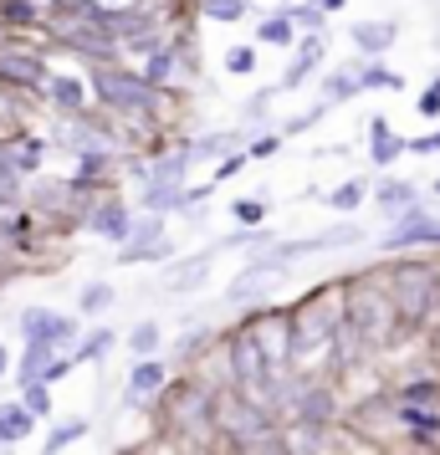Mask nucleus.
I'll list each match as a JSON object with an SVG mask.
<instances>
[{"label": "nucleus", "mask_w": 440, "mask_h": 455, "mask_svg": "<svg viewBox=\"0 0 440 455\" xmlns=\"http://www.w3.org/2000/svg\"><path fill=\"white\" fill-rule=\"evenodd\" d=\"M241 328L256 338V348H261V358H267V369H272L276 379L292 373V312L267 302V307L241 312Z\"/></svg>", "instance_id": "0eeeda50"}, {"label": "nucleus", "mask_w": 440, "mask_h": 455, "mask_svg": "<svg viewBox=\"0 0 440 455\" xmlns=\"http://www.w3.org/2000/svg\"><path fill=\"white\" fill-rule=\"evenodd\" d=\"M113 348H118V332H113V328H87L83 338L72 343L67 358H72V369H77V363H103Z\"/></svg>", "instance_id": "393cba45"}, {"label": "nucleus", "mask_w": 440, "mask_h": 455, "mask_svg": "<svg viewBox=\"0 0 440 455\" xmlns=\"http://www.w3.org/2000/svg\"><path fill=\"white\" fill-rule=\"evenodd\" d=\"M180 205H185V185H159V180H144V185H139V215L169 220Z\"/></svg>", "instance_id": "5701e85b"}, {"label": "nucleus", "mask_w": 440, "mask_h": 455, "mask_svg": "<svg viewBox=\"0 0 440 455\" xmlns=\"http://www.w3.org/2000/svg\"><path fill=\"white\" fill-rule=\"evenodd\" d=\"M287 16H292V26H302L308 36H328V16H323L317 5H308V0H302V5H287Z\"/></svg>", "instance_id": "f704fd0d"}, {"label": "nucleus", "mask_w": 440, "mask_h": 455, "mask_svg": "<svg viewBox=\"0 0 440 455\" xmlns=\"http://www.w3.org/2000/svg\"><path fill=\"white\" fill-rule=\"evenodd\" d=\"M267 430H276V419L261 404H252L246 394H236V389H215V451L220 455Z\"/></svg>", "instance_id": "423d86ee"}, {"label": "nucleus", "mask_w": 440, "mask_h": 455, "mask_svg": "<svg viewBox=\"0 0 440 455\" xmlns=\"http://www.w3.org/2000/svg\"><path fill=\"white\" fill-rule=\"evenodd\" d=\"M159 343H164V328H159V317H144V323H133L124 338V348L133 353V363H144V358H159Z\"/></svg>", "instance_id": "bb28decb"}, {"label": "nucleus", "mask_w": 440, "mask_h": 455, "mask_svg": "<svg viewBox=\"0 0 440 455\" xmlns=\"http://www.w3.org/2000/svg\"><path fill=\"white\" fill-rule=\"evenodd\" d=\"M226 72H231V77H252V72H256V46L252 42H236L231 52H226Z\"/></svg>", "instance_id": "c9c22d12"}, {"label": "nucleus", "mask_w": 440, "mask_h": 455, "mask_svg": "<svg viewBox=\"0 0 440 455\" xmlns=\"http://www.w3.org/2000/svg\"><path fill=\"white\" fill-rule=\"evenodd\" d=\"M5 373H11V348L0 343V379H5Z\"/></svg>", "instance_id": "37998d69"}, {"label": "nucleus", "mask_w": 440, "mask_h": 455, "mask_svg": "<svg viewBox=\"0 0 440 455\" xmlns=\"http://www.w3.org/2000/svg\"><path fill=\"white\" fill-rule=\"evenodd\" d=\"M404 154H410V139H399L395 124H389L384 113H374V118H369V164L389 169V164H399Z\"/></svg>", "instance_id": "6ab92c4d"}, {"label": "nucleus", "mask_w": 440, "mask_h": 455, "mask_svg": "<svg viewBox=\"0 0 440 455\" xmlns=\"http://www.w3.org/2000/svg\"><path fill=\"white\" fill-rule=\"evenodd\" d=\"M410 154H440V128L425 133V139H410Z\"/></svg>", "instance_id": "a19ab883"}, {"label": "nucleus", "mask_w": 440, "mask_h": 455, "mask_svg": "<svg viewBox=\"0 0 440 455\" xmlns=\"http://www.w3.org/2000/svg\"><path fill=\"white\" fill-rule=\"evenodd\" d=\"M343 425L348 435H358L364 445H374L379 455L384 451H404V430H399V404L389 389H374L369 399H358L343 410Z\"/></svg>", "instance_id": "20e7f679"}, {"label": "nucleus", "mask_w": 440, "mask_h": 455, "mask_svg": "<svg viewBox=\"0 0 440 455\" xmlns=\"http://www.w3.org/2000/svg\"><path fill=\"white\" fill-rule=\"evenodd\" d=\"M308 5H317V11H323V16H338V11H343V5H348V0H308Z\"/></svg>", "instance_id": "79ce46f5"}, {"label": "nucleus", "mask_w": 440, "mask_h": 455, "mask_svg": "<svg viewBox=\"0 0 440 455\" xmlns=\"http://www.w3.org/2000/svg\"><path fill=\"white\" fill-rule=\"evenodd\" d=\"M267 215H272V200H267V195H246V200H236L231 205L236 230H261L267 226Z\"/></svg>", "instance_id": "7c9ffc66"}, {"label": "nucleus", "mask_w": 440, "mask_h": 455, "mask_svg": "<svg viewBox=\"0 0 440 455\" xmlns=\"http://www.w3.org/2000/svg\"><path fill=\"white\" fill-rule=\"evenodd\" d=\"M42 103L57 113V118H83V113H92V87H87V77H77V72H52L42 87Z\"/></svg>", "instance_id": "2eb2a0df"}, {"label": "nucleus", "mask_w": 440, "mask_h": 455, "mask_svg": "<svg viewBox=\"0 0 440 455\" xmlns=\"http://www.w3.org/2000/svg\"><path fill=\"white\" fill-rule=\"evenodd\" d=\"M215 251H220V246H205V251H195V256L169 261L164 276H159V287H164L169 297H189V291H200L210 282V261H215Z\"/></svg>", "instance_id": "dca6fc26"}, {"label": "nucleus", "mask_w": 440, "mask_h": 455, "mask_svg": "<svg viewBox=\"0 0 440 455\" xmlns=\"http://www.w3.org/2000/svg\"><path fill=\"white\" fill-rule=\"evenodd\" d=\"M272 241H276V235L261 226V230H231V235H226V241H215V246H236V251H252V256H261Z\"/></svg>", "instance_id": "72a5a7b5"}, {"label": "nucleus", "mask_w": 440, "mask_h": 455, "mask_svg": "<svg viewBox=\"0 0 440 455\" xmlns=\"http://www.w3.org/2000/svg\"><path fill=\"white\" fill-rule=\"evenodd\" d=\"M36 425H42V419L26 410L21 399H5V404H0V451H16L21 440H31Z\"/></svg>", "instance_id": "412c9836"}, {"label": "nucleus", "mask_w": 440, "mask_h": 455, "mask_svg": "<svg viewBox=\"0 0 440 455\" xmlns=\"http://www.w3.org/2000/svg\"><path fill=\"white\" fill-rule=\"evenodd\" d=\"M323 57H328V36H302L297 52H292V67H287V72H282V83H276V92H297V87L323 67Z\"/></svg>", "instance_id": "a211bd4d"}, {"label": "nucleus", "mask_w": 440, "mask_h": 455, "mask_svg": "<svg viewBox=\"0 0 440 455\" xmlns=\"http://www.w3.org/2000/svg\"><path fill=\"white\" fill-rule=\"evenodd\" d=\"M215 343H220V332L210 328V323H200V328L189 323L185 338H180V348H174V363H180V369H195V363H200L210 348H215Z\"/></svg>", "instance_id": "a878e982"}, {"label": "nucleus", "mask_w": 440, "mask_h": 455, "mask_svg": "<svg viewBox=\"0 0 440 455\" xmlns=\"http://www.w3.org/2000/svg\"><path fill=\"white\" fill-rule=\"evenodd\" d=\"M108 5H124V0H108Z\"/></svg>", "instance_id": "a18cd8bd"}, {"label": "nucleus", "mask_w": 440, "mask_h": 455, "mask_svg": "<svg viewBox=\"0 0 440 455\" xmlns=\"http://www.w3.org/2000/svg\"><path fill=\"white\" fill-rule=\"evenodd\" d=\"M16 332H21V343H46V348H57V353H72V343L83 338V323L72 312L31 302V307L16 312Z\"/></svg>", "instance_id": "9d476101"}, {"label": "nucleus", "mask_w": 440, "mask_h": 455, "mask_svg": "<svg viewBox=\"0 0 440 455\" xmlns=\"http://www.w3.org/2000/svg\"><path fill=\"white\" fill-rule=\"evenodd\" d=\"M77 230L98 235L108 246H124L128 230H133V205H128L118 189H98V195H87L83 215H77Z\"/></svg>", "instance_id": "1a4fd4ad"}, {"label": "nucleus", "mask_w": 440, "mask_h": 455, "mask_svg": "<svg viewBox=\"0 0 440 455\" xmlns=\"http://www.w3.org/2000/svg\"><path fill=\"white\" fill-rule=\"evenodd\" d=\"M46 77H52L46 42L0 36V92H16V98H42Z\"/></svg>", "instance_id": "39448f33"}, {"label": "nucleus", "mask_w": 440, "mask_h": 455, "mask_svg": "<svg viewBox=\"0 0 440 455\" xmlns=\"http://www.w3.org/2000/svg\"><path fill=\"white\" fill-rule=\"evenodd\" d=\"M276 148H282V133H256V139H246V159H272Z\"/></svg>", "instance_id": "4c0bfd02"}, {"label": "nucleus", "mask_w": 440, "mask_h": 455, "mask_svg": "<svg viewBox=\"0 0 440 455\" xmlns=\"http://www.w3.org/2000/svg\"><path fill=\"white\" fill-rule=\"evenodd\" d=\"M169 389V363L164 358H144V363H133L124 379V410H148L154 414V404L164 399Z\"/></svg>", "instance_id": "4468645a"}, {"label": "nucleus", "mask_w": 440, "mask_h": 455, "mask_svg": "<svg viewBox=\"0 0 440 455\" xmlns=\"http://www.w3.org/2000/svg\"><path fill=\"white\" fill-rule=\"evenodd\" d=\"M358 241H364V226H358V220H338V226L317 230V235H302V241H272L261 256H272V261H287V267H292L297 256H313V251H343V246H358Z\"/></svg>", "instance_id": "9b49d317"}, {"label": "nucleus", "mask_w": 440, "mask_h": 455, "mask_svg": "<svg viewBox=\"0 0 440 455\" xmlns=\"http://www.w3.org/2000/svg\"><path fill=\"white\" fill-rule=\"evenodd\" d=\"M430 189H436V195H440V180H436V185H430Z\"/></svg>", "instance_id": "c03bdc74"}, {"label": "nucleus", "mask_w": 440, "mask_h": 455, "mask_svg": "<svg viewBox=\"0 0 440 455\" xmlns=\"http://www.w3.org/2000/svg\"><path fill=\"white\" fill-rule=\"evenodd\" d=\"M343 317L364 332V343L379 353H389L399 343V317L395 302H389V287H384V271H358V276H343Z\"/></svg>", "instance_id": "7ed1b4c3"}, {"label": "nucleus", "mask_w": 440, "mask_h": 455, "mask_svg": "<svg viewBox=\"0 0 440 455\" xmlns=\"http://www.w3.org/2000/svg\"><path fill=\"white\" fill-rule=\"evenodd\" d=\"M113 302H118V287H113V282H103V276L87 282V287L77 291V323H83V317H103Z\"/></svg>", "instance_id": "c85d7f7f"}, {"label": "nucleus", "mask_w": 440, "mask_h": 455, "mask_svg": "<svg viewBox=\"0 0 440 455\" xmlns=\"http://www.w3.org/2000/svg\"><path fill=\"white\" fill-rule=\"evenodd\" d=\"M420 113H425V118H440V72L436 77H430V87H425V92H420Z\"/></svg>", "instance_id": "ea45409f"}, {"label": "nucleus", "mask_w": 440, "mask_h": 455, "mask_svg": "<svg viewBox=\"0 0 440 455\" xmlns=\"http://www.w3.org/2000/svg\"><path fill=\"white\" fill-rule=\"evenodd\" d=\"M369 200H374L389 220H399L404 210H415L420 205V189L410 185V180H395V174H379V185L369 189Z\"/></svg>", "instance_id": "aec40b11"}, {"label": "nucleus", "mask_w": 440, "mask_h": 455, "mask_svg": "<svg viewBox=\"0 0 440 455\" xmlns=\"http://www.w3.org/2000/svg\"><path fill=\"white\" fill-rule=\"evenodd\" d=\"M256 42L261 46H297V26L287 11H272V16H261L256 21Z\"/></svg>", "instance_id": "c756f323"}, {"label": "nucleus", "mask_w": 440, "mask_h": 455, "mask_svg": "<svg viewBox=\"0 0 440 455\" xmlns=\"http://www.w3.org/2000/svg\"><path fill=\"white\" fill-rule=\"evenodd\" d=\"M118 261L124 267H139V261H174V241L159 215H133V230L128 241L118 246Z\"/></svg>", "instance_id": "ddd939ff"}, {"label": "nucleus", "mask_w": 440, "mask_h": 455, "mask_svg": "<svg viewBox=\"0 0 440 455\" xmlns=\"http://www.w3.org/2000/svg\"><path fill=\"white\" fill-rule=\"evenodd\" d=\"M384 271V287L395 302L399 317V338H430L440 328V261H389Z\"/></svg>", "instance_id": "f03ea898"}, {"label": "nucleus", "mask_w": 440, "mask_h": 455, "mask_svg": "<svg viewBox=\"0 0 440 455\" xmlns=\"http://www.w3.org/2000/svg\"><path fill=\"white\" fill-rule=\"evenodd\" d=\"M348 98H364V87H358V62L333 67V72L317 83V103L323 108H338V103H348Z\"/></svg>", "instance_id": "4be33fe9"}, {"label": "nucleus", "mask_w": 440, "mask_h": 455, "mask_svg": "<svg viewBox=\"0 0 440 455\" xmlns=\"http://www.w3.org/2000/svg\"><path fill=\"white\" fill-rule=\"evenodd\" d=\"M287 276H292V267H287V261H272V256H252V261H241V271H236L231 282H226V302H231L236 312L267 307V302H272V291L282 287Z\"/></svg>", "instance_id": "6e6552de"}, {"label": "nucleus", "mask_w": 440, "mask_h": 455, "mask_svg": "<svg viewBox=\"0 0 440 455\" xmlns=\"http://www.w3.org/2000/svg\"><path fill=\"white\" fill-rule=\"evenodd\" d=\"M436 251H440V246H436Z\"/></svg>", "instance_id": "49530a36"}, {"label": "nucleus", "mask_w": 440, "mask_h": 455, "mask_svg": "<svg viewBox=\"0 0 440 455\" xmlns=\"http://www.w3.org/2000/svg\"><path fill=\"white\" fill-rule=\"evenodd\" d=\"M369 189H374V185H369L364 174H354V180H343L338 189H328V195H323V205L338 210V215H354V210L369 200Z\"/></svg>", "instance_id": "cd10ccee"}, {"label": "nucleus", "mask_w": 440, "mask_h": 455, "mask_svg": "<svg viewBox=\"0 0 440 455\" xmlns=\"http://www.w3.org/2000/svg\"><path fill=\"white\" fill-rule=\"evenodd\" d=\"M154 430L180 451H215V389L205 379H169L164 399L154 404Z\"/></svg>", "instance_id": "f257e3e1"}, {"label": "nucleus", "mask_w": 440, "mask_h": 455, "mask_svg": "<svg viewBox=\"0 0 440 455\" xmlns=\"http://www.w3.org/2000/svg\"><path fill=\"white\" fill-rule=\"evenodd\" d=\"M348 42L358 46L364 62H384L389 46L399 42V21H354L348 26Z\"/></svg>", "instance_id": "f3484780"}, {"label": "nucleus", "mask_w": 440, "mask_h": 455, "mask_svg": "<svg viewBox=\"0 0 440 455\" xmlns=\"http://www.w3.org/2000/svg\"><path fill=\"white\" fill-rule=\"evenodd\" d=\"M272 98H276V87H261V92H252V103L241 108V118H246V124H261V118H267V108H272Z\"/></svg>", "instance_id": "58836bf2"}, {"label": "nucleus", "mask_w": 440, "mask_h": 455, "mask_svg": "<svg viewBox=\"0 0 440 455\" xmlns=\"http://www.w3.org/2000/svg\"><path fill=\"white\" fill-rule=\"evenodd\" d=\"M21 404L36 419H52V384H21Z\"/></svg>", "instance_id": "e433bc0d"}, {"label": "nucleus", "mask_w": 440, "mask_h": 455, "mask_svg": "<svg viewBox=\"0 0 440 455\" xmlns=\"http://www.w3.org/2000/svg\"><path fill=\"white\" fill-rule=\"evenodd\" d=\"M358 87H364V92H395V87H404V77L389 72L384 62H364V57H358Z\"/></svg>", "instance_id": "2f4dec72"}, {"label": "nucleus", "mask_w": 440, "mask_h": 455, "mask_svg": "<svg viewBox=\"0 0 440 455\" xmlns=\"http://www.w3.org/2000/svg\"><path fill=\"white\" fill-rule=\"evenodd\" d=\"M87 435H92V419H87V414H67V419H57V425L42 435V455H62V451H72L77 440H87Z\"/></svg>", "instance_id": "b1692460"}, {"label": "nucleus", "mask_w": 440, "mask_h": 455, "mask_svg": "<svg viewBox=\"0 0 440 455\" xmlns=\"http://www.w3.org/2000/svg\"><path fill=\"white\" fill-rule=\"evenodd\" d=\"M379 246L395 251V256H399V251H404V256H410V251H436L440 246V220L425 205L404 210L399 220H389V230H384V241H379Z\"/></svg>", "instance_id": "f8f14e48"}, {"label": "nucleus", "mask_w": 440, "mask_h": 455, "mask_svg": "<svg viewBox=\"0 0 440 455\" xmlns=\"http://www.w3.org/2000/svg\"><path fill=\"white\" fill-rule=\"evenodd\" d=\"M195 16H210L220 26H236L241 16H252V0H195Z\"/></svg>", "instance_id": "473e14b6"}]
</instances>
